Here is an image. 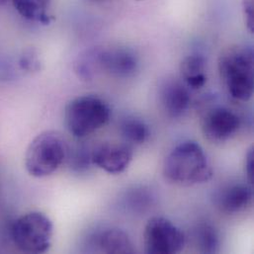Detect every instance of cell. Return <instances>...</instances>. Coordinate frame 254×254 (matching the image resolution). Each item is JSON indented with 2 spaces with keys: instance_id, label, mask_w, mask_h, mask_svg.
Segmentation results:
<instances>
[{
  "instance_id": "6da1fadb",
  "label": "cell",
  "mask_w": 254,
  "mask_h": 254,
  "mask_svg": "<svg viewBox=\"0 0 254 254\" xmlns=\"http://www.w3.org/2000/svg\"><path fill=\"white\" fill-rule=\"evenodd\" d=\"M162 174L169 184L188 187L208 182L213 170L201 144L186 140L168 153L163 162Z\"/></svg>"
},
{
  "instance_id": "7a4b0ae2",
  "label": "cell",
  "mask_w": 254,
  "mask_h": 254,
  "mask_svg": "<svg viewBox=\"0 0 254 254\" xmlns=\"http://www.w3.org/2000/svg\"><path fill=\"white\" fill-rule=\"evenodd\" d=\"M221 79L231 97L241 102L252 99L254 90V51L236 46L226 50L219 59Z\"/></svg>"
},
{
  "instance_id": "3957f363",
  "label": "cell",
  "mask_w": 254,
  "mask_h": 254,
  "mask_svg": "<svg viewBox=\"0 0 254 254\" xmlns=\"http://www.w3.org/2000/svg\"><path fill=\"white\" fill-rule=\"evenodd\" d=\"M137 58L132 52L123 48H114L86 51L78 57L74 69L81 79L92 80L102 72L116 77H128L137 70Z\"/></svg>"
},
{
  "instance_id": "277c9868",
  "label": "cell",
  "mask_w": 254,
  "mask_h": 254,
  "mask_svg": "<svg viewBox=\"0 0 254 254\" xmlns=\"http://www.w3.org/2000/svg\"><path fill=\"white\" fill-rule=\"evenodd\" d=\"M68 155L64 138L55 130H45L37 134L27 147L25 167L36 178H44L55 173Z\"/></svg>"
},
{
  "instance_id": "5b68a950",
  "label": "cell",
  "mask_w": 254,
  "mask_h": 254,
  "mask_svg": "<svg viewBox=\"0 0 254 254\" xmlns=\"http://www.w3.org/2000/svg\"><path fill=\"white\" fill-rule=\"evenodd\" d=\"M110 117L108 103L96 95L77 96L64 108V125L76 138H84L102 128Z\"/></svg>"
},
{
  "instance_id": "8992f818",
  "label": "cell",
  "mask_w": 254,
  "mask_h": 254,
  "mask_svg": "<svg viewBox=\"0 0 254 254\" xmlns=\"http://www.w3.org/2000/svg\"><path fill=\"white\" fill-rule=\"evenodd\" d=\"M54 225L44 213L33 211L19 217L12 225L11 239L25 254H45L52 247Z\"/></svg>"
},
{
  "instance_id": "52a82bcc",
  "label": "cell",
  "mask_w": 254,
  "mask_h": 254,
  "mask_svg": "<svg viewBox=\"0 0 254 254\" xmlns=\"http://www.w3.org/2000/svg\"><path fill=\"white\" fill-rule=\"evenodd\" d=\"M142 237L146 254H179L186 246L184 233L163 217L150 218L144 226Z\"/></svg>"
},
{
  "instance_id": "ba28073f",
  "label": "cell",
  "mask_w": 254,
  "mask_h": 254,
  "mask_svg": "<svg viewBox=\"0 0 254 254\" xmlns=\"http://www.w3.org/2000/svg\"><path fill=\"white\" fill-rule=\"evenodd\" d=\"M133 156L131 145L127 142L104 141L90 152L91 163L109 174H120L130 164Z\"/></svg>"
},
{
  "instance_id": "9c48e42d",
  "label": "cell",
  "mask_w": 254,
  "mask_h": 254,
  "mask_svg": "<svg viewBox=\"0 0 254 254\" xmlns=\"http://www.w3.org/2000/svg\"><path fill=\"white\" fill-rule=\"evenodd\" d=\"M242 121L239 115L225 107L209 110L202 120V131L213 142H225L240 130Z\"/></svg>"
},
{
  "instance_id": "30bf717a",
  "label": "cell",
  "mask_w": 254,
  "mask_h": 254,
  "mask_svg": "<svg viewBox=\"0 0 254 254\" xmlns=\"http://www.w3.org/2000/svg\"><path fill=\"white\" fill-rule=\"evenodd\" d=\"M189 88L176 79H166L159 88V102L165 114L172 119L182 117L189 109Z\"/></svg>"
},
{
  "instance_id": "8fae6325",
  "label": "cell",
  "mask_w": 254,
  "mask_h": 254,
  "mask_svg": "<svg viewBox=\"0 0 254 254\" xmlns=\"http://www.w3.org/2000/svg\"><path fill=\"white\" fill-rule=\"evenodd\" d=\"M253 186L249 183H232L222 187L215 195L214 202L219 211L227 215L244 212L252 203Z\"/></svg>"
},
{
  "instance_id": "7c38bea8",
  "label": "cell",
  "mask_w": 254,
  "mask_h": 254,
  "mask_svg": "<svg viewBox=\"0 0 254 254\" xmlns=\"http://www.w3.org/2000/svg\"><path fill=\"white\" fill-rule=\"evenodd\" d=\"M180 73L183 83L189 89H201L207 82L205 58L201 55L185 57L180 64Z\"/></svg>"
},
{
  "instance_id": "4fadbf2b",
  "label": "cell",
  "mask_w": 254,
  "mask_h": 254,
  "mask_svg": "<svg viewBox=\"0 0 254 254\" xmlns=\"http://www.w3.org/2000/svg\"><path fill=\"white\" fill-rule=\"evenodd\" d=\"M100 252L105 254H133V245L127 234L120 229H107L95 239Z\"/></svg>"
},
{
  "instance_id": "5bb4252c",
  "label": "cell",
  "mask_w": 254,
  "mask_h": 254,
  "mask_svg": "<svg viewBox=\"0 0 254 254\" xmlns=\"http://www.w3.org/2000/svg\"><path fill=\"white\" fill-rule=\"evenodd\" d=\"M14 9L24 19L48 25L53 16L50 13L53 0H11Z\"/></svg>"
},
{
  "instance_id": "9a60e30c",
  "label": "cell",
  "mask_w": 254,
  "mask_h": 254,
  "mask_svg": "<svg viewBox=\"0 0 254 254\" xmlns=\"http://www.w3.org/2000/svg\"><path fill=\"white\" fill-rule=\"evenodd\" d=\"M195 244L202 254H217L220 251L221 240L217 229L209 224H199L194 233Z\"/></svg>"
},
{
  "instance_id": "2e32d148",
  "label": "cell",
  "mask_w": 254,
  "mask_h": 254,
  "mask_svg": "<svg viewBox=\"0 0 254 254\" xmlns=\"http://www.w3.org/2000/svg\"><path fill=\"white\" fill-rule=\"evenodd\" d=\"M120 132L125 142L129 145L142 144L149 136L148 126L135 117L125 118L120 125Z\"/></svg>"
},
{
  "instance_id": "e0dca14e",
  "label": "cell",
  "mask_w": 254,
  "mask_h": 254,
  "mask_svg": "<svg viewBox=\"0 0 254 254\" xmlns=\"http://www.w3.org/2000/svg\"><path fill=\"white\" fill-rule=\"evenodd\" d=\"M20 65L27 71H38L41 68V62L38 54L32 50L27 51L20 59Z\"/></svg>"
},
{
  "instance_id": "ac0fdd59",
  "label": "cell",
  "mask_w": 254,
  "mask_h": 254,
  "mask_svg": "<svg viewBox=\"0 0 254 254\" xmlns=\"http://www.w3.org/2000/svg\"><path fill=\"white\" fill-rule=\"evenodd\" d=\"M243 15L245 24L251 33L254 32V0H243Z\"/></svg>"
},
{
  "instance_id": "d6986e66",
  "label": "cell",
  "mask_w": 254,
  "mask_h": 254,
  "mask_svg": "<svg viewBox=\"0 0 254 254\" xmlns=\"http://www.w3.org/2000/svg\"><path fill=\"white\" fill-rule=\"evenodd\" d=\"M245 171L247 174V179L250 185H254V147L249 149L246 156Z\"/></svg>"
},
{
  "instance_id": "ffe728a7",
  "label": "cell",
  "mask_w": 254,
  "mask_h": 254,
  "mask_svg": "<svg viewBox=\"0 0 254 254\" xmlns=\"http://www.w3.org/2000/svg\"><path fill=\"white\" fill-rule=\"evenodd\" d=\"M8 1H9V0H0V6H2V5H4V4H6Z\"/></svg>"
},
{
  "instance_id": "44dd1931",
  "label": "cell",
  "mask_w": 254,
  "mask_h": 254,
  "mask_svg": "<svg viewBox=\"0 0 254 254\" xmlns=\"http://www.w3.org/2000/svg\"><path fill=\"white\" fill-rule=\"evenodd\" d=\"M91 1H94V2H100V1H104V0H91Z\"/></svg>"
}]
</instances>
